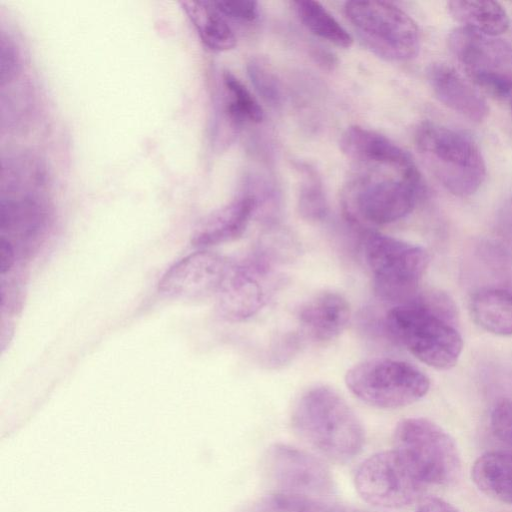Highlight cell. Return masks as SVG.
I'll return each instance as SVG.
<instances>
[{
    "label": "cell",
    "instance_id": "3",
    "mask_svg": "<svg viewBox=\"0 0 512 512\" xmlns=\"http://www.w3.org/2000/svg\"><path fill=\"white\" fill-rule=\"evenodd\" d=\"M416 145L437 180L451 194L470 196L484 182V158L466 133L426 121L417 129Z\"/></svg>",
    "mask_w": 512,
    "mask_h": 512
},
{
    "label": "cell",
    "instance_id": "30",
    "mask_svg": "<svg viewBox=\"0 0 512 512\" xmlns=\"http://www.w3.org/2000/svg\"><path fill=\"white\" fill-rule=\"evenodd\" d=\"M213 3L220 13L233 19L251 22L258 15L257 3L254 1H217Z\"/></svg>",
    "mask_w": 512,
    "mask_h": 512
},
{
    "label": "cell",
    "instance_id": "25",
    "mask_svg": "<svg viewBox=\"0 0 512 512\" xmlns=\"http://www.w3.org/2000/svg\"><path fill=\"white\" fill-rule=\"evenodd\" d=\"M299 168L302 176L298 195V212L308 222H321L328 214V203L321 178L309 165Z\"/></svg>",
    "mask_w": 512,
    "mask_h": 512
},
{
    "label": "cell",
    "instance_id": "18",
    "mask_svg": "<svg viewBox=\"0 0 512 512\" xmlns=\"http://www.w3.org/2000/svg\"><path fill=\"white\" fill-rule=\"evenodd\" d=\"M470 311L474 321L494 335H512V291L486 287L473 293Z\"/></svg>",
    "mask_w": 512,
    "mask_h": 512
},
{
    "label": "cell",
    "instance_id": "1",
    "mask_svg": "<svg viewBox=\"0 0 512 512\" xmlns=\"http://www.w3.org/2000/svg\"><path fill=\"white\" fill-rule=\"evenodd\" d=\"M455 305L442 292L415 294L394 304L384 318L386 332L424 364L438 370L456 365L463 348L451 324Z\"/></svg>",
    "mask_w": 512,
    "mask_h": 512
},
{
    "label": "cell",
    "instance_id": "23",
    "mask_svg": "<svg viewBox=\"0 0 512 512\" xmlns=\"http://www.w3.org/2000/svg\"><path fill=\"white\" fill-rule=\"evenodd\" d=\"M294 5L300 20L314 35L338 47L352 45V36L319 2L298 0Z\"/></svg>",
    "mask_w": 512,
    "mask_h": 512
},
{
    "label": "cell",
    "instance_id": "14",
    "mask_svg": "<svg viewBox=\"0 0 512 512\" xmlns=\"http://www.w3.org/2000/svg\"><path fill=\"white\" fill-rule=\"evenodd\" d=\"M340 148L349 158L382 165L393 172L418 176L411 155L388 137L358 125L348 127L340 138Z\"/></svg>",
    "mask_w": 512,
    "mask_h": 512
},
{
    "label": "cell",
    "instance_id": "29",
    "mask_svg": "<svg viewBox=\"0 0 512 512\" xmlns=\"http://www.w3.org/2000/svg\"><path fill=\"white\" fill-rule=\"evenodd\" d=\"M494 435L512 448V400H501L493 408L490 417Z\"/></svg>",
    "mask_w": 512,
    "mask_h": 512
},
{
    "label": "cell",
    "instance_id": "28",
    "mask_svg": "<svg viewBox=\"0 0 512 512\" xmlns=\"http://www.w3.org/2000/svg\"><path fill=\"white\" fill-rule=\"evenodd\" d=\"M249 78L261 98L272 107L282 102L279 80L272 67L262 58H252L247 64Z\"/></svg>",
    "mask_w": 512,
    "mask_h": 512
},
{
    "label": "cell",
    "instance_id": "10",
    "mask_svg": "<svg viewBox=\"0 0 512 512\" xmlns=\"http://www.w3.org/2000/svg\"><path fill=\"white\" fill-rule=\"evenodd\" d=\"M277 268L253 251L240 260L230 262L215 296L218 314L230 322L245 321L256 315L282 282Z\"/></svg>",
    "mask_w": 512,
    "mask_h": 512
},
{
    "label": "cell",
    "instance_id": "27",
    "mask_svg": "<svg viewBox=\"0 0 512 512\" xmlns=\"http://www.w3.org/2000/svg\"><path fill=\"white\" fill-rule=\"evenodd\" d=\"M253 252L278 267L294 260L299 255L300 248L290 235L270 231L259 239Z\"/></svg>",
    "mask_w": 512,
    "mask_h": 512
},
{
    "label": "cell",
    "instance_id": "33",
    "mask_svg": "<svg viewBox=\"0 0 512 512\" xmlns=\"http://www.w3.org/2000/svg\"><path fill=\"white\" fill-rule=\"evenodd\" d=\"M15 260V249L13 245L3 239L0 238V272L1 274H5L8 272L14 264Z\"/></svg>",
    "mask_w": 512,
    "mask_h": 512
},
{
    "label": "cell",
    "instance_id": "11",
    "mask_svg": "<svg viewBox=\"0 0 512 512\" xmlns=\"http://www.w3.org/2000/svg\"><path fill=\"white\" fill-rule=\"evenodd\" d=\"M354 484L363 500L381 508L408 506L425 488L393 449L366 458L356 470Z\"/></svg>",
    "mask_w": 512,
    "mask_h": 512
},
{
    "label": "cell",
    "instance_id": "32",
    "mask_svg": "<svg viewBox=\"0 0 512 512\" xmlns=\"http://www.w3.org/2000/svg\"><path fill=\"white\" fill-rule=\"evenodd\" d=\"M416 512H461L438 497H425L419 501Z\"/></svg>",
    "mask_w": 512,
    "mask_h": 512
},
{
    "label": "cell",
    "instance_id": "4",
    "mask_svg": "<svg viewBox=\"0 0 512 512\" xmlns=\"http://www.w3.org/2000/svg\"><path fill=\"white\" fill-rule=\"evenodd\" d=\"M392 440L393 450L425 487L449 486L459 478L461 459L456 442L433 421L402 419Z\"/></svg>",
    "mask_w": 512,
    "mask_h": 512
},
{
    "label": "cell",
    "instance_id": "5",
    "mask_svg": "<svg viewBox=\"0 0 512 512\" xmlns=\"http://www.w3.org/2000/svg\"><path fill=\"white\" fill-rule=\"evenodd\" d=\"M361 248L381 299L397 304L416 294L430 261L423 247L367 229L361 236Z\"/></svg>",
    "mask_w": 512,
    "mask_h": 512
},
{
    "label": "cell",
    "instance_id": "8",
    "mask_svg": "<svg viewBox=\"0 0 512 512\" xmlns=\"http://www.w3.org/2000/svg\"><path fill=\"white\" fill-rule=\"evenodd\" d=\"M344 11L358 37L375 54L396 62L408 61L417 55L418 27L396 5L385 1H349Z\"/></svg>",
    "mask_w": 512,
    "mask_h": 512
},
{
    "label": "cell",
    "instance_id": "12",
    "mask_svg": "<svg viewBox=\"0 0 512 512\" xmlns=\"http://www.w3.org/2000/svg\"><path fill=\"white\" fill-rule=\"evenodd\" d=\"M264 464L276 492L318 500L333 492L334 481L329 468L306 451L276 443L268 448Z\"/></svg>",
    "mask_w": 512,
    "mask_h": 512
},
{
    "label": "cell",
    "instance_id": "36",
    "mask_svg": "<svg viewBox=\"0 0 512 512\" xmlns=\"http://www.w3.org/2000/svg\"><path fill=\"white\" fill-rule=\"evenodd\" d=\"M508 101L510 103V107H511V110H512V95H511V97H510V99Z\"/></svg>",
    "mask_w": 512,
    "mask_h": 512
},
{
    "label": "cell",
    "instance_id": "26",
    "mask_svg": "<svg viewBox=\"0 0 512 512\" xmlns=\"http://www.w3.org/2000/svg\"><path fill=\"white\" fill-rule=\"evenodd\" d=\"M329 507L318 499L275 492L253 502L245 512H329Z\"/></svg>",
    "mask_w": 512,
    "mask_h": 512
},
{
    "label": "cell",
    "instance_id": "2",
    "mask_svg": "<svg viewBox=\"0 0 512 512\" xmlns=\"http://www.w3.org/2000/svg\"><path fill=\"white\" fill-rule=\"evenodd\" d=\"M291 422L302 441L336 463L351 461L365 443L360 419L345 399L328 386L306 390L293 407Z\"/></svg>",
    "mask_w": 512,
    "mask_h": 512
},
{
    "label": "cell",
    "instance_id": "24",
    "mask_svg": "<svg viewBox=\"0 0 512 512\" xmlns=\"http://www.w3.org/2000/svg\"><path fill=\"white\" fill-rule=\"evenodd\" d=\"M223 84L227 94L225 112L234 125L262 122L264 118L262 107L240 80L232 73L225 72Z\"/></svg>",
    "mask_w": 512,
    "mask_h": 512
},
{
    "label": "cell",
    "instance_id": "16",
    "mask_svg": "<svg viewBox=\"0 0 512 512\" xmlns=\"http://www.w3.org/2000/svg\"><path fill=\"white\" fill-rule=\"evenodd\" d=\"M427 76L434 94L446 107L474 122L486 118L489 112L486 100L452 67L432 64Z\"/></svg>",
    "mask_w": 512,
    "mask_h": 512
},
{
    "label": "cell",
    "instance_id": "15",
    "mask_svg": "<svg viewBox=\"0 0 512 512\" xmlns=\"http://www.w3.org/2000/svg\"><path fill=\"white\" fill-rule=\"evenodd\" d=\"M351 308L347 299L333 291L317 293L298 312L302 330L315 341L337 338L350 321Z\"/></svg>",
    "mask_w": 512,
    "mask_h": 512
},
{
    "label": "cell",
    "instance_id": "6",
    "mask_svg": "<svg viewBox=\"0 0 512 512\" xmlns=\"http://www.w3.org/2000/svg\"><path fill=\"white\" fill-rule=\"evenodd\" d=\"M421 192L420 176L360 177L342 194L347 220L359 227L386 225L407 216Z\"/></svg>",
    "mask_w": 512,
    "mask_h": 512
},
{
    "label": "cell",
    "instance_id": "13",
    "mask_svg": "<svg viewBox=\"0 0 512 512\" xmlns=\"http://www.w3.org/2000/svg\"><path fill=\"white\" fill-rule=\"evenodd\" d=\"M230 261L215 252L201 250L182 258L166 271L158 289L181 300H203L216 296Z\"/></svg>",
    "mask_w": 512,
    "mask_h": 512
},
{
    "label": "cell",
    "instance_id": "7",
    "mask_svg": "<svg viewBox=\"0 0 512 512\" xmlns=\"http://www.w3.org/2000/svg\"><path fill=\"white\" fill-rule=\"evenodd\" d=\"M345 383L358 399L381 409L413 404L430 388L429 378L421 370L391 358H374L354 365L347 371Z\"/></svg>",
    "mask_w": 512,
    "mask_h": 512
},
{
    "label": "cell",
    "instance_id": "17",
    "mask_svg": "<svg viewBox=\"0 0 512 512\" xmlns=\"http://www.w3.org/2000/svg\"><path fill=\"white\" fill-rule=\"evenodd\" d=\"M257 210V198L245 194L211 214L195 231L192 243L205 248L240 237Z\"/></svg>",
    "mask_w": 512,
    "mask_h": 512
},
{
    "label": "cell",
    "instance_id": "20",
    "mask_svg": "<svg viewBox=\"0 0 512 512\" xmlns=\"http://www.w3.org/2000/svg\"><path fill=\"white\" fill-rule=\"evenodd\" d=\"M471 476L487 496L512 504V450L482 454L474 462Z\"/></svg>",
    "mask_w": 512,
    "mask_h": 512
},
{
    "label": "cell",
    "instance_id": "19",
    "mask_svg": "<svg viewBox=\"0 0 512 512\" xmlns=\"http://www.w3.org/2000/svg\"><path fill=\"white\" fill-rule=\"evenodd\" d=\"M43 201L30 191L23 194L2 198L0 211V228L2 233L29 239L42 228L45 221ZM1 236V237H8Z\"/></svg>",
    "mask_w": 512,
    "mask_h": 512
},
{
    "label": "cell",
    "instance_id": "21",
    "mask_svg": "<svg viewBox=\"0 0 512 512\" xmlns=\"http://www.w3.org/2000/svg\"><path fill=\"white\" fill-rule=\"evenodd\" d=\"M451 16L463 27L481 34L498 37L510 25L507 12L496 1L454 0L447 3Z\"/></svg>",
    "mask_w": 512,
    "mask_h": 512
},
{
    "label": "cell",
    "instance_id": "31",
    "mask_svg": "<svg viewBox=\"0 0 512 512\" xmlns=\"http://www.w3.org/2000/svg\"><path fill=\"white\" fill-rule=\"evenodd\" d=\"M299 346L298 335L295 333L287 334L272 348L271 363L274 365L286 363L297 353Z\"/></svg>",
    "mask_w": 512,
    "mask_h": 512
},
{
    "label": "cell",
    "instance_id": "35",
    "mask_svg": "<svg viewBox=\"0 0 512 512\" xmlns=\"http://www.w3.org/2000/svg\"><path fill=\"white\" fill-rule=\"evenodd\" d=\"M329 512H370V511L363 510L360 508L351 507V506L334 505V506L329 507Z\"/></svg>",
    "mask_w": 512,
    "mask_h": 512
},
{
    "label": "cell",
    "instance_id": "9",
    "mask_svg": "<svg viewBox=\"0 0 512 512\" xmlns=\"http://www.w3.org/2000/svg\"><path fill=\"white\" fill-rule=\"evenodd\" d=\"M448 47L469 79L503 100L512 95V47L498 37L460 26L448 36Z\"/></svg>",
    "mask_w": 512,
    "mask_h": 512
},
{
    "label": "cell",
    "instance_id": "34",
    "mask_svg": "<svg viewBox=\"0 0 512 512\" xmlns=\"http://www.w3.org/2000/svg\"><path fill=\"white\" fill-rule=\"evenodd\" d=\"M500 227L503 233L512 239V200L503 208L500 215Z\"/></svg>",
    "mask_w": 512,
    "mask_h": 512
},
{
    "label": "cell",
    "instance_id": "22",
    "mask_svg": "<svg viewBox=\"0 0 512 512\" xmlns=\"http://www.w3.org/2000/svg\"><path fill=\"white\" fill-rule=\"evenodd\" d=\"M183 9L202 43L213 51H227L236 45V37L213 2L184 1Z\"/></svg>",
    "mask_w": 512,
    "mask_h": 512
}]
</instances>
